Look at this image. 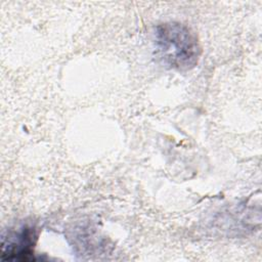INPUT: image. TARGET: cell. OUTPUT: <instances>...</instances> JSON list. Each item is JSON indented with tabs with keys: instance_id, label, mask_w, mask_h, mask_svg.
<instances>
[{
	"instance_id": "cell-1",
	"label": "cell",
	"mask_w": 262,
	"mask_h": 262,
	"mask_svg": "<svg viewBox=\"0 0 262 262\" xmlns=\"http://www.w3.org/2000/svg\"><path fill=\"white\" fill-rule=\"evenodd\" d=\"M154 44L161 62L177 71H187L195 67L202 52L195 33L177 21L158 25L154 33Z\"/></svg>"
},
{
	"instance_id": "cell-2",
	"label": "cell",
	"mask_w": 262,
	"mask_h": 262,
	"mask_svg": "<svg viewBox=\"0 0 262 262\" xmlns=\"http://www.w3.org/2000/svg\"><path fill=\"white\" fill-rule=\"evenodd\" d=\"M37 236V228L31 224H23L16 229L9 230L6 235L3 234L1 243L2 260H34V248Z\"/></svg>"
}]
</instances>
